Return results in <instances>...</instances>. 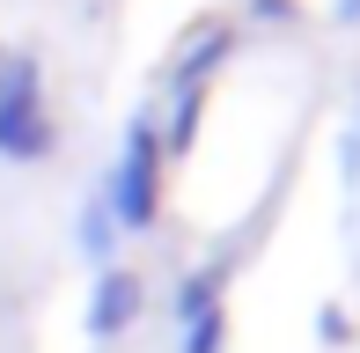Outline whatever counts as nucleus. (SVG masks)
Segmentation results:
<instances>
[{
    "mask_svg": "<svg viewBox=\"0 0 360 353\" xmlns=\"http://www.w3.org/2000/svg\"><path fill=\"white\" fill-rule=\"evenodd\" d=\"M162 162H169V148H162V118L140 110V118L125 125V140H118L110 176H103V206L118 214L125 236L155 229V214H162Z\"/></svg>",
    "mask_w": 360,
    "mask_h": 353,
    "instance_id": "2",
    "label": "nucleus"
},
{
    "mask_svg": "<svg viewBox=\"0 0 360 353\" xmlns=\"http://www.w3.org/2000/svg\"><path fill=\"white\" fill-rule=\"evenodd\" d=\"M250 8H280V0H250Z\"/></svg>",
    "mask_w": 360,
    "mask_h": 353,
    "instance_id": "6",
    "label": "nucleus"
},
{
    "mask_svg": "<svg viewBox=\"0 0 360 353\" xmlns=\"http://www.w3.org/2000/svg\"><path fill=\"white\" fill-rule=\"evenodd\" d=\"M59 148V118L44 103V67L37 52H0V162L37 169Z\"/></svg>",
    "mask_w": 360,
    "mask_h": 353,
    "instance_id": "1",
    "label": "nucleus"
},
{
    "mask_svg": "<svg viewBox=\"0 0 360 353\" xmlns=\"http://www.w3.org/2000/svg\"><path fill=\"white\" fill-rule=\"evenodd\" d=\"M221 346H228V316L221 309H199L184 324V346H176V353H221Z\"/></svg>",
    "mask_w": 360,
    "mask_h": 353,
    "instance_id": "5",
    "label": "nucleus"
},
{
    "mask_svg": "<svg viewBox=\"0 0 360 353\" xmlns=\"http://www.w3.org/2000/svg\"><path fill=\"white\" fill-rule=\"evenodd\" d=\"M118 243H125L118 214L103 206V191H89V199H81V214H74V250H81L89 265H118Z\"/></svg>",
    "mask_w": 360,
    "mask_h": 353,
    "instance_id": "4",
    "label": "nucleus"
},
{
    "mask_svg": "<svg viewBox=\"0 0 360 353\" xmlns=\"http://www.w3.org/2000/svg\"><path fill=\"white\" fill-rule=\"evenodd\" d=\"M0 52H8V44H0Z\"/></svg>",
    "mask_w": 360,
    "mask_h": 353,
    "instance_id": "7",
    "label": "nucleus"
},
{
    "mask_svg": "<svg viewBox=\"0 0 360 353\" xmlns=\"http://www.w3.org/2000/svg\"><path fill=\"white\" fill-rule=\"evenodd\" d=\"M140 302H147V287H140L133 265H96V280H89V339L96 346L125 339L140 324Z\"/></svg>",
    "mask_w": 360,
    "mask_h": 353,
    "instance_id": "3",
    "label": "nucleus"
}]
</instances>
